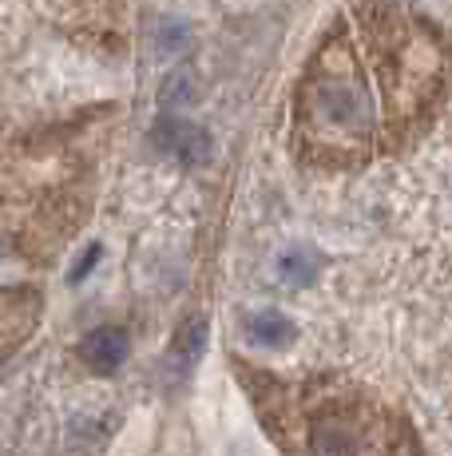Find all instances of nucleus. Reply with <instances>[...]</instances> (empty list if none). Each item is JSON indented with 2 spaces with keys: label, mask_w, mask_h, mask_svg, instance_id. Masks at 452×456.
<instances>
[{
  "label": "nucleus",
  "mask_w": 452,
  "mask_h": 456,
  "mask_svg": "<svg viewBox=\"0 0 452 456\" xmlns=\"http://www.w3.org/2000/svg\"><path fill=\"white\" fill-rule=\"evenodd\" d=\"M298 111L306 139L326 151H361L373 139V92L358 52L345 40L321 44L310 60Z\"/></svg>",
  "instance_id": "f257e3e1"
},
{
  "label": "nucleus",
  "mask_w": 452,
  "mask_h": 456,
  "mask_svg": "<svg viewBox=\"0 0 452 456\" xmlns=\"http://www.w3.org/2000/svg\"><path fill=\"white\" fill-rule=\"evenodd\" d=\"M377 68H381V84H385L389 100H393L397 116L421 111L432 103L440 87V44L413 16H381L377 32Z\"/></svg>",
  "instance_id": "f03ea898"
},
{
  "label": "nucleus",
  "mask_w": 452,
  "mask_h": 456,
  "mask_svg": "<svg viewBox=\"0 0 452 456\" xmlns=\"http://www.w3.org/2000/svg\"><path fill=\"white\" fill-rule=\"evenodd\" d=\"M365 425L353 409L326 405L310 417V456H361Z\"/></svg>",
  "instance_id": "7ed1b4c3"
},
{
  "label": "nucleus",
  "mask_w": 452,
  "mask_h": 456,
  "mask_svg": "<svg viewBox=\"0 0 452 456\" xmlns=\"http://www.w3.org/2000/svg\"><path fill=\"white\" fill-rule=\"evenodd\" d=\"M151 143L159 147V151L175 155L182 167H198L211 155V135L198 124H190V119H175V116H163L159 124L151 127Z\"/></svg>",
  "instance_id": "20e7f679"
},
{
  "label": "nucleus",
  "mask_w": 452,
  "mask_h": 456,
  "mask_svg": "<svg viewBox=\"0 0 452 456\" xmlns=\"http://www.w3.org/2000/svg\"><path fill=\"white\" fill-rule=\"evenodd\" d=\"M80 357H84V365H88L92 373H100V377L116 373L119 365L127 362V333L116 330V326L92 330L88 338H84V346H80Z\"/></svg>",
  "instance_id": "39448f33"
},
{
  "label": "nucleus",
  "mask_w": 452,
  "mask_h": 456,
  "mask_svg": "<svg viewBox=\"0 0 452 456\" xmlns=\"http://www.w3.org/2000/svg\"><path fill=\"white\" fill-rule=\"evenodd\" d=\"M246 333H250L254 346L282 349V346H290V341L298 338V326H294L286 314H278V310H258V314H250L246 318Z\"/></svg>",
  "instance_id": "423d86ee"
},
{
  "label": "nucleus",
  "mask_w": 452,
  "mask_h": 456,
  "mask_svg": "<svg viewBox=\"0 0 452 456\" xmlns=\"http://www.w3.org/2000/svg\"><path fill=\"white\" fill-rule=\"evenodd\" d=\"M203 349H206V322L203 318H190V322H182L179 333H175V346H171V365L175 370H195V362L203 357Z\"/></svg>",
  "instance_id": "0eeeda50"
},
{
  "label": "nucleus",
  "mask_w": 452,
  "mask_h": 456,
  "mask_svg": "<svg viewBox=\"0 0 452 456\" xmlns=\"http://www.w3.org/2000/svg\"><path fill=\"white\" fill-rule=\"evenodd\" d=\"M314 274H318V258L306 247H294V250H286L282 258H278V278L290 282V286H310L314 282Z\"/></svg>",
  "instance_id": "6e6552de"
},
{
  "label": "nucleus",
  "mask_w": 452,
  "mask_h": 456,
  "mask_svg": "<svg viewBox=\"0 0 452 456\" xmlns=\"http://www.w3.org/2000/svg\"><path fill=\"white\" fill-rule=\"evenodd\" d=\"M195 100H198V92H195V80H190L187 72L167 76L163 87H159V108L163 111H182V108H190Z\"/></svg>",
  "instance_id": "1a4fd4ad"
},
{
  "label": "nucleus",
  "mask_w": 452,
  "mask_h": 456,
  "mask_svg": "<svg viewBox=\"0 0 452 456\" xmlns=\"http://www.w3.org/2000/svg\"><path fill=\"white\" fill-rule=\"evenodd\" d=\"M187 24L182 20H159L155 24V48L163 52V56H171V52H179L182 44H187Z\"/></svg>",
  "instance_id": "9d476101"
},
{
  "label": "nucleus",
  "mask_w": 452,
  "mask_h": 456,
  "mask_svg": "<svg viewBox=\"0 0 452 456\" xmlns=\"http://www.w3.org/2000/svg\"><path fill=\"white\" fill-rule=\"evenodd\" d=\"M100 254H103V250H100V242H92V247L84 250L80 258H76V266H72V274H68V282H72V286H76V282H84V278H88L92 270H95V262H100Z\"/></svg>",
  "instance_id": "9b49d317"
}]
</instances>
